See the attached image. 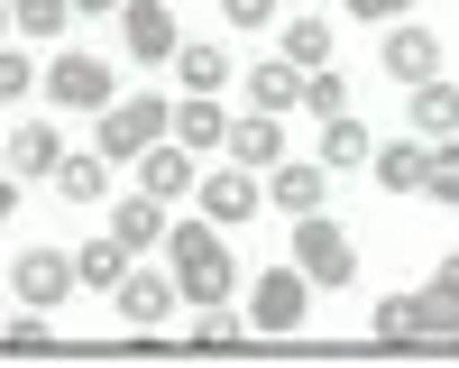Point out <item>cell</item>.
Instances as JSON below:
<instances>
[{"instance_id": "obj_31", "label": "cell", "mask_w": 459, "mask_h": 368, "mask_svg": "<svg viewBox=\"0 0 459 368\" xmlns=\"http://www.w3.org/2000/svg\"><path fill=\"white\" fill-rule=\"evenodd\" d=\"M28 83H37V65H28V56H19V47H0V101H19V92H28Z\"/></svg>"}, {"instance_id": "obj_29", "label": "cell", "mask_w": 459, "mask_h": 368, "mask_svg": "<svg viewBox=\"0 0 459 368\" xmlns=\"http://www.w3.org/2000/svg\"><path fill=\"white\" fill-rule=\"evenodd\" d=\"M194 350H239V322H230V304H203V322H194Z\"/></svg>"}, {"instance_id": "obj_24", "label": "cell", "mask_w": 459, "mask_h": 368, "mask_svg": "<svg viewBox=\"0 0 459 368\" xmlns=\"http://www.w3.org/2000/svg\"><path fill=\"white\" fill-rule=\"evenodd\" d=\"M303 110H313V120H340V110H350V83H340L331 65H313L303 74Z\"/></svg>"}, {"instance_id": "obj_26", "label": "cell", "mask_w": 459, "mask_h": 368, "mask_svg": "<svg viewBox=\"0 0 459 368\" xmlns=\"http://www.w3.org/2000/svg\"><path fill=\"white\" fill-rule=\"evenodd\" d=\"M322 166H368V129L350 120V110L331 120V138H322Z\"/></svg>"}, {"instance_id": "obj_11", "label": "cell", "mask_w": 459, "mask_h": 368, "mask_svg": "<svg viewBox=\"0 0 459 368\" xmlns=\"http://www.w3.org/2000/svg\"><path fill=\"white\" fill-rule=\"evenodd\" d=\"M110 294H120V313H129L138 331H157V322L175 313V276H138V267H129V276L110 285Z\"/></svg>"}, {"instance_id": "obj_14", "label": "cell", "mask_w": 459, "mask_h": 368, "mask_svg": "<svg viewBox=\"0 0 459 368\" xmlns=\"http://www.w3.org/2000/svg\"><path fill=\"white\" fill-rule=\"evenodd\" d=\"M110 231H120L129 249H157V240L175 231V221H166V203H157V194L138 184V194H120V212H110Z\"/></svg>"}, {"instance_id": "obj_21", "label": "cell", "mask_w": 459, "mask_h": 368, "mask_svg": "<svg viewBox=\"0 0 459 368\" xmlns=\"http://www.w3.org/2000/svg\"><path fill=\"white\" fill-rule=\"evenodd\" d=\"M423 166H432V147H413V138H395V147H377V175H386L395 194H423Z\"/></svg>"}, {"instance_id": "obj_27", "label": "cell", "mask_w": 459, "mask_h": 368, "mask_svg": "<svg viewBox=\"0 0 459 368\" xmlns=\"http://www.w3.org/2000/svg\"><path fill=\"white\" fill-rule=\"evenodd\" d=\"M285 56H294L303 74H313V65H331V28H322V19H294V28H285Z\"/></svg>"}, {"instance_id": "obj_28", "label": "cell", "mask_w": 459, "mask_h": 368, "mask_svg": "<svg viewBox=\"0 0 459 368\" xmlns=\"http://www.w3.org/2000/svg\"><path fill=\"white\" fill-rule=\"evenodd\" d=\"M65 10H74V0H10V19L28 37H65Z\"/></svg>"}, {"instance_id": "obj_12", "label": "cell", "mask_w": 459, "mask_h": 368, "mask_svg": "<svg viewBox=\"0 0 459 368\" xmlns=\"http://www.w3.org/2000/svg\"><path fill=\"white\" fill-rule=\"evenodd\" d=\"M166 138H184V147H221V138H230L221 92H184V101H175V120H166Z\"/></svg>"}, {"instance_id": "obj_1", "label": "cell", "mask_w": 459, "mask_h": 368, "mask_svg": "<svg viewBox=\"0 0 459 368\" xmlns=\"http://www.w3.org/2000/svg\"><path fill=\"white\" fill-rule=\"evenodd\" d=\"M175 249V294H194V304H230V249H221V221H175L166 231Z\"/></svg>"}, {"instance_id": "obj_36", "label": "cell", "mask_w": 459, "mask_h": 368, "mask_svg": "<svg viewBox=\"0 0 459 368\" xmlns=\"http://www.w3.org/2000/svg\"><path fill=\"white\" fill-rule=\"evenodd\" d=\"M74 10H120V0H74Z\"/></svg>"}, {"instance_id": "obj_5", "label": "cell", "mask_w": 459, "mask_h": 368, "mask_svg": "<svg viewBox=\"0 0 459 368\" xmlns=\"http://www.w3.org/2000/svg\"><path fill=\"white\" fill-rule=\"evenodd\" d=\"M47 92H56L65 110H101V101H110V65H101V56H74V47H65V56L47 65Z\"/></svg>"}, {"instance_id": "obj_23", "label": "cell", "mask_w": 459, "mask_h": 368, "mask_svg": "<svg viewBox=\"0 0 459 368\" xmlns=\"http://www.w3.org/2000/svg\"><path fill=\"white\" fill-rule=\"evenodd\" d=\"M175 74H184V92H221L230 56H221V47H175Z\"/></svg>"}, {"instance_id": "obj_16", "label": "cell", "mask_w": 459, "mask_h": 368, "mask_svg": "<svg viewBox=\"0 0 459 368\" xmlns=\"http://www.w3.org/2000/svg\"><path fill=\"white\" fill-rule=\"evenodd\" d=\"M56 157H65V138H56L47 120H19V129H10V157H0V166H10V175H56Z\"/></svg>"}, {"instance_id": "obj_20", "label": "cell", "mask_w": 459, "mask_h": 368, "mask_svg": "<svg viewBox=\"0 0 459 368\" xmlns=\"http://www.w3.org/2000/svg\"><path fill=\"white\" fill-rule=\"evenodd\" d=\"M248 92H257V110H285V101H303V65H294V56L257 65V74H248Z\"/></svg>"}, {"instance_id": "obj_33", "label": "cell", "mask_w": 459, "mask_h": 368, "mask_svg": "<svg viewBox=\"0 0 459 368\" xmlns=\"http://www.w3.org/2000/svg\"><path fill=\"white\" fill-rule=\"evenodd\" d=\"M266 10H276V0H221V19H230V28H266Z\"/></svg>"}, {"instance_id": "obj_34", "label": "cell", "mask_w": 459, "mask_h": 368, "mask_svg": "<svg viewBox=\"0 0 459 368\" xmlns=\"http://www.w3.org/2000/svg\"><path fill=\"white\" fill-rule=\"evenodd\" d=\"M350 10H359V19H404L413 0H350Z\"/></svg>"}, {"instance_id": "obj_17", "label": "cell", "mask_w": 459, "mask_h": 368, "mask_svg": "<svg viewBox=\"0 0 459 368\" xmlns=\"http://www.w3.org/2000/svg\"><path fill=\"white\" fill-rule=\"evenodd\" d=\"M276 157H285L276 110H257V120H230V166H276Z\"/></svg>"}, {"instance_id": "obj_4", "label": "cell", "mask_w": 459, "mask_h": 368, "mask_svg": "<svg viewBox=\"0 0 459 368\" xmlns=\"http://www.w3.org/2000/svg\"><path fill=\"white\" fill-rule=\"evenodd\" d=\"M294 267L313 276V285H350V276H359V258H350V240H340L322 212H303V221H294Z\"/></svg>"}, {"instance_id": "obj_10", "label": "cell", "mask_w": 459, "mask_h": 368, "mask_svg": "<svg viewBox=\"0 0 459 368\" xmlns=\"http://www.w3.org/2000/svg\"><path fill=\"white\" fill-rule=\"evenodd\" d=\"M138 184H147V194H184V184H194V147H184V138H157V147H138Z\"/></svg>"}, {"instance_id": "obj_32", "label": "cell", "mask_w": 459, "mask_h": 368, "mask_svg": "<svg viewBox=\"0 0 459 368\" xmlns=\"http://www.w3.org/2000/svg\"><path fill=\"white\" fill-rule=\"evenodd\" d=\"M423 304H432V313H450V304H459V258H441V276H432Z\"/></svg>"}, {"instance_id": "obj_15", "label": "cell", "mask_w": 459, "mask_h": 368, "mask_svg": "<svg viewBox=\"0 0 459 368\" xmlns=\"http://www.w3.org/2000/svg\"><path fill=\"white\" fill-rule=\"evenodd\" d=\"M386 74L432 83V74H441V37H432V28H395V37H386Z\"/></svg>"}, {"instance_id": "obj_13", "label": "cell", "mask_w": 459, "mask_h": 368, "mask_svg": "<svg viewBox=\"0 0 459 368\" xmlns=\"http://www.w3.org/2000/svg\"><path fill=\"white\" fill-rule=\"evenodd\" d=\"M377 341H386V350H423V341H432V304H423V294L377 304Z\"/></svg>"}, {"instance_id": "obj_7", "label": "cell", "mask_w": 459, "mask_h": 368, "mask_svg": "<svg viewBox=\"0 0 459 368\" xmlns=\"http://www.w3.org/2000/svg\"><path fill=\"white\" fill-rule=\"evenodd\" d=\"M120 37L138 65H157V56H175V10L166 0H120Z\"/></svg>"}, {"instance_id": "obj_35", "label": "cell", "mask_w": 459, "mask_h": 368, "mask_svg": "<svg viewBox=\"0 0 459 368\" xmlns=\"http://www.w3.org/2000/svg\"><path fill=\"white\" fill-rule=\"evenodd\" d=\"M10 203H19V184H10V166H0V221H10Z\"/></svg>"}, {"instance_id": "obj_2", "label": "cell", "mask_w": 459, "mask_h": 368, "mask_svg": "<svg viewBox=\"0 0 459 368\" xmlns=\"http://www.w3.org/2000/svg\"><path fill=\"white\" fill-rule=\"evenodd\" d=\"M166 120H175V110H166L157 92H129V101L110 92V101H101V157H138V147H157Z\"/></svg>"}, {"instance_id": "obj_22", "label": "cell", "mask_w": 459, "mask_h": 368, "mask_svg": "<svg viewBox=\"0 0 459 368\" xmlns=\"http://www.w3.org/2000/svg\"><path fill=\"white\" fill-rule=\"evenodd\" d=\"M101 184H110V157H56V194L65 203H92Z\"/></svg>"}, {"instance_id": "obj_8", "label": "cell", "mask_w": 459, "mask_h": 368, "mask_svg": "<svg viewBox=\"0 0 459 368\" xmlns=\"http://www.w3.org/2000/svg\"><path fill=\"white\" fill-rule=\"evenodd\" d=\"M322 194H331V175H322V166H294V157H276V175H266V203H276L285 221L322 212Z\"/></svg>"}, {"instance_id": "obj_9", "label": "cell", "mask_w": 459, "mask_h": 368, "mask_svg": "<svg viewBox=\"0 0 459 368\" xmlns=\"http://www.w3.org/2000/svg\"><path fill=\"white\" fill-rule=\"evenodd\" d=\"M266 203V184H248V166H221L212 184H203V221H221V231H230V221H248Z\"/></svg>"}, {"instance_id": "obj_30", "label": "cell", "mask_w": 459, "mask_h": 368, "mask_svg": "<svg viewBox=\"0 0 459 368\" xmlns=\"http://www.w3.org/2000/svg\"><path fill=\"white\" fill-rule=\"evenodd\" d=\"M423 194H432V203H459V147H450V138H441V157L423 166Z\"/></svg>"}, {"instance_id": "obj_25", "label": "cell", "mask_w": 459, "mask_h": 368, "mask_svg": "<svg viewBox=\"0 0 459 368\" xmlns=\"http://www.w3.org/2000/svg\"><path fill=\"white\" fill-rule=\"evenodd\" d=\"M0 350H10V359H47V350H65V341L28 313V322H0Z\"/></svg>"}, {"instance_id": "obj_3", "label": "cell", "mask_w": 459, "mask_h": 368, "mask_svg": "<svg viewBox=\"0 0 459 368\" xmlns=\"http://www.w3.org/2000/svg\"><path fill=\"white\" fill-rule=\"evenodd\" d=\"M303 313H313V276L303 267H266L257 294H248V322L257 331H303Z\"/></svg>"}, {"instance_id": "obj_19", "label": "cell", "mask_w": 459, "mask_h": 368, "mask_svg": "<svg viewBox=\"0 0 459 368\" xmlns=\"http://www.w3.org/2000/svg\"><path fill=\"white\" fill-rule=\"evenodd\" d=\"M413 129L423 138H459V83H441V74L413 83Z\"/></svg>"}, {"instance_id": "obj_6", "label": "cell", "mask_w": 459, "mask_h": 368, "mask_svg": "<svg viewBox=\"0 0 459 368\" xmlns=\"http://www.w3.org/2000/svg\"><path fill=\"white\" fill-rule=\"evenodd\" d=\"M10 285H19V304L47 313V304H65V294H74V258H65V249H28L19 267H10Z\"/></svg>"}, {"instance_id": "obj_37", "label": "cell", "mask_w": 459, "mask_h": 368, "mask_svg": "<svg viewBox=\"0 0 459 368\" xmlns=\"http://www.w3.org/2000/svg\"><path fill=\"white\" fill-rule=\"evenodd\" d=\"M10 28H19V19H10V10H0V37H10Z\"/></svg>"}, {"instance_id": "obj_18", "label": "cell", "mask_w": 459, "mask_h": 368, "mask_svg": "<svg viewBox=\"0 0 459 368\" xmlns=\"http://www.w3.org/2000/svg\"><path fill=\"white\" fill-rule=\"evenodd\" d=\"M129 258H138V249H129L120 231H110V240H92V249H74V285H101V294H110V285L129 276Z\"/></svg>"}]
</instances>
